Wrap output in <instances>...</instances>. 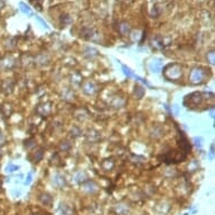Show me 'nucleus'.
Masks as SVG:
<instances>
[{"instance_id":"16","label":"nucleus","mask_w":215,"mask_h":215,"mask_svg":"<svg viewBox=\"0 0 215 215\" xmlns=\"http://www.w3.org/2000/svg\"><path fill=\"white\" fill-rule=\"evenodd\" d=\"M18 169H19L18 166L13 165V163H10V165H8L6 167V171H7V172H14V171L18 170Z\"/></svg>"},{"instance_id":"7","label":"nucleus","mask_w":215,"mask_h":215,"mask_svg":"<svg viewBox=\"0 0 215 215\" xmlns=\"http://www.w3.org/2000/svg\"><path fill=\"white\" fill-rule=\"evenodd\" d=\"M43 154H44V152L42 149H39L38 151H35L32 153V156L29 157V159L32 160V162H39L42 158H43Z\"/></svg>"},{"instance_id":"9","label":"nucleus","mask_w":215,"mask_h":215,"mask_svg":"<svg viewBox=\"0 0 215 215\" xmlns=\"http://www.w3.org/2000/svg\"><path fill=\"white\" fill-rule=\"evenodd\" d=\"M122 70H123V73H124L127 78H135V76H136L132 70L130 69L127 65H125V64H122Z\"/></svg>"},{"instance_id":"15","label":"nucleus","mask_w":215,"mask_h":215,"mask_svg":"<svg viewBox=\"0 0 215 215\" xmlns=\"http://www.w3.org/2000/svg\"><path fill=\"white\" fill-rule=\"evenodd\" d=\"M193 141H194L195 145H196L198 149H202L203 148V139L201 138V136H195V138L193 139Z\"/></svg>"},{"instance_id":"5","label":"nucleus","mask_w":215,"mask_h":215,"mask_svg":"<svg viewBox=\"0 0 215 215\" xmlns=\"http://www.w3.org/2000/svg\"><path fill=\"white\" fill-rule=\"evenodd\" d=\"M149 69L151 72L153 73H158L161 71L162 69V62L160 61V60H156V61H152L151 63L149 64Z\"/></svg>"},{"instance_id":"23","label":"nucleus","mask_w":215,"mask_h":215,"mask_svg":"<svg viewBox=\"0 0 215 215\" xmlns=\"http://www.w3.org/2000/svg\"><path fill=\"white\" fill-rule=\"evenodd\" d=\"M0 188H1V183H0Z\"/></svg>"},{"instance_id":"3","label":"nucleus","mask_w":215,"mask_h":215,"mask_svg":"<svg viewBox=\"0 0 215 215\" xmlns=\"http://www.w3.org/2000/svg\"><path fill=\"white\" fill-rule=\"evenodd\" d=\"M183 100L185 101L189 100V104H186L185 107H187V108L198 107L199 104H201L203 100V94L202 92H193V94H190V95L186 96Z\"/></svg>"},{"instance_id":"17","label":"nucleus","mask_w":215,"mask_h":215,"mask_svg":"<svg viewBox=\"0 0 215 215\" xmlns=\"http://www.w3.org/2000/svg\"><path fill=\"white\" fill-rule=\"evenodd\" d=\"M32 179H33V173L32 172H28V175H27L25 180V185H29V183H32Z\"/></svg>"},{"instance_id":"21","label":"nucleus","mask_w":215,"mask_h":215,"mask_svg":"<svg viewBox=\"0 0 215 215\" xmlns=\"http://www.w3.org/2000/svg\"><path fill=\"white\" fill-rule=\"evenodd\" d=\"M211 117H212V118H214V107L211 108Z\"/></svg>"},{"instance_id":"13","label":"nucleus","mask_w":215,"mask_h":215,"mask_svg":"<svg viewBox=\"0 0 215 215\" xmlns=\"http://www.w3.org/2000/svg\"><path fill=\"white\" fill-rule=\"evenodd\" d=\"M206 59H207V61H209V64H212V65H214L215 63V53L214 51H211L207 53V55H206Z\"/></svg>"},{"instance_id":"8","label":"nucleus","mask_w":215,"mask_h":215,"mask_svg":"<svg viewBox=\"0 0 215 215\" xmlns=\"http://www.w3.org/2000/svg\"><path fill=\"white\" fill-rule=\"evenodd\" d=\"M144 94H145L144 88H143L142 86L136 85V86H135V88H134V95H135V97H136L138 99H141V98H143Z\"/></svg>"},{"instance_id":"20","label":"nucleus","mask_w":215,"mask_h":215,"mask_svg":"<svg viewBox=\"0 0 215 215\" xmlns=\"http://www.w3.org/2000/svg\"><path fill=\"white\" fill-rule=\"evenodd\" d=\"M172 109H173V112H175V114H176V115L179 114V107H178L177 105H173V107H172Z\"/></svg>"},{"instance_id":"11","label":"nucleus","mask_w":215,"mask_h":215,"mask_svg":"<svg viewBox=\"0 0 215 215\" xmlns=\"http://www.w3.org/2000/svg\"><path fill=\"white\" fill-rule=\"evenodd\" d=\"M57 215H70V209L67 205H61L57 209Z\"/></svg>"},{"instance_id":"6","label":"nucleus","mask_w":215,"mask_h":215,"mask_svg":"<svg viewBox=\"0 0 215 215\" xmlns=\"http://www.w3.org/2000/svg\"><path fill=\"white\" fill-rule=\"evenodd\" d=\"M53 183L57 187H63L67 181H65V177H63L61 173H55L53 177Z\"/></svg>"},{"instance_id":"14","label":"nucleus","mask_w":215,"mask_h":215,"mask_svg":"<svg viewBox=\"0 0 215 215\" xmlns=\"http://www.w3.org/2000/svg\"><path fill=\"white\" fill-rule=\"evenodd\" d=\"M19 6H20V10H22L23 13L27 14V15H33L31 8H29L28 6H26L24 2H20V4H19Z\"/></svg>"},{"instance_id":"4","label":"nucleus","mask_w":215,"mask_h":215,"mask_svg":"<svg viewBox=\"0 0 215 215\" xmlns=\"http://www.w3.org/2000/svg\"><path fill=\"white\" fill-rule=\"evenodd\" d=\"M82 91L88 96L95 95L97 92V86H96V83L94 81L88 80L82 85Z\"/></svg>"},{"instance_id":"19","label":"nucleus","mask_w":215,"mask_h":215,"mask_svg":"<svg viewBox=\"0 0 215 215\" xmlns=\"http://www.w3.org/2000/svg\"><path fill=\"white\" fill-rule=\"evenodd\" d=\"M36 19H37L38 22H39V23H41V24L43 25V27H45V28H49V25H47V24H46L44 20L41 18V17H38V16H37V17H36Z\"/></svg>"},{"instance_id":"18","label":"nucleus","mask_w":215,"mask_h":215,"mask_svg":"<svg viewBox=\"0 0 215 215\" xmlns=\"http://www.w3.org/2000/svg\"><path fill=\"white\" fill-rule=\"evenodd\" d=\"M209 160H213L214 159V144H211V150H209Z\"/></svg>"},{"instance_id":"2","label":"nucleus","mask_w":215,"mask_h":215,"mask_svg":"<svg viewBox=\"0 0 215 215\" xmlns=\"http://www.w3.org/2000/svg\"><path fill=\"white\" fill-rule=\"evenodd\" d=\"M206 76H207V73H206V70L204 68H199V67L194 68L191 70V72H190V82L193 85L203 83L205 81V79H206Z\"/></svg>"},{"instance_id":"24","label":"nucleus","mask_w":215,"mask_h":215,"mask_svg":"<svg viewBox=\"0 0 215 215\" xmlns=\"http://www.w3.org/2000/svg\"><path fill=\"white\" fill-rule=\"evenodd\" d=\"M185 215H188V214H185Z\"/></svg>"},{"instance_id":"1","label":"nucleus","mask_w":215,"mask_h":215,"mask_svg":"<svg viewBox=\"0 0 215 215\" xmlns=\"http://www.w3.org/2000/svg\"><path fill=\"white\" fill-rule=\"evenodd\" d=\"M183 75V68L178 63H169L163 68V77L169 81L179 80Z\"/></svg>"},{"instance_id":"10","label":"nucleus","mask_w":215,"mask_h":215,"mask_svg":"<svg viewBox=\"0 0 215 215\" xmlns=\"http://www.w3.org/2000/svg\"><path fill=\"white\" fill-rule=\"evenodd\" d=\"M39 201L43 203L44 205H51L52 204V197L49 194H42L39 197Z\"/></svg>"},{"instance_id":"12","label":"nucleus","mask_w":215,"mask_h":215,"mask_svg":"<svg viewBox=\"0 0 215 215\" xmlns=\"http://www.w3.org/2000/svg\"><path fill=\"white\" fill-rule=\"evenodd\" d=\"M75 180H76L77 183H81V181H85V180H86V173H85V172H82V171L78 172L76 176H75Z\"/></svg>"},{"instance_id":"22","label":"nucleus","mask_w":215,"mask_h":215,"mask_svg":"<svg viewBox=\"0 0 215 215\" xmlns=\"http://www.w3.org/2000/svg\"><path fill=\"white\" fill-rule=\"evenodd\" d=\"M4 141V135H2V133H0V143Z\"/></svg>"}]
</instances>
